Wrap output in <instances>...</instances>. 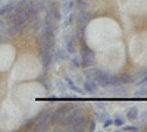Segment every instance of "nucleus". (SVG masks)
I'll return each mask as SVG.
<instances>
[{"mask_svg": "<svg viewBox=\"0 0 147 132\" xmlns=\"http://www.w3.org/2000/svg\"><path fill=\"white\" fill-rule=\"evenodd\" d=\"M124 123H125V117L122 116V115H118L116 113L113 116V125L118 126V128H122V126H124Z\"/></svg>", "mask_w": 147, "mask_h": 132, "instance_id": "21", "label": "nucleus"}, {"mask_svg": "<svg viewBox=\"0 0 147 132\" xmlns=\"http://www.w3.org/2000/svg\"><path fill=\"white\" fill-rule=\"evenodd\" d=\"M74 19H75V13H69V18H68V21L65 22V25H63V27H68V25H71V23L74 22Z\"/></svg>", "mask_w": 147, "mask_h": 132, "instance_id": "33", "label": "nucleus"}, {"mask_svg": "<svg viewBox=\"0 0 147 132\" xmlns=\"http://www.w3.org/2000/svg\"><path fill=\"white\" fill-rule=\"evenodd\" d=\"M107 117H109V115L106 112H96L94 113V119H96V121H99V122H105Z\"/></svg>", "mask_w": 147, "mask_h": 132, "instance_id": "24", "label": "nucleus"}, {"mask_svg": "<svg viewBox=\"0 0 147 132\" xmlns=\"http://www.w3.org/2000/svg\"><path fill=\"white\" fill-rule=\"evenodd\" d=\"M87 5H88V2H85V0H75V2H74V6H75L78 10L85 9V7H87Z\"/></svg>", "mask_w": 147, "mask_h": 132, "instance_id": "28", "label": "nucleus"}, {"mask_svg": "<svg viewBox=\"0 0 147 132\" xmlns=\"http://www.w3.org/2000/svg\"><path fill=\"white\" fill-rule=\"evenodd\" d=\"M32 5L35 6V9L38 10V12L46 10V2H44V0H35V2H34Z\"/></svg>", "mask_w": 147, "mask_h": 132, "instance_id": "26", "label": "nucleus"}, {"mask_svg": "<svg viewBox=\"0 0 147 132\" xmlns=\"http://www.w3.org/2000/svg\"><path fill=\"white\" fill-rule=\"evenodd\" d=\"M88 131H96V121H91V122H90Z\"/></svg>", "mask_w": 147, "mask_h": 132, "instance_id": "36", "label": "nucleus"}, {"mask_svg": "<svg viewBox=\"0 0 147 132\" xmlns=\"http://www.w3.org/2000/svg\"><path fill=\"white\" fill-rule=\"evenodd\" d=\"M119 78H121V82L124 84V85H127V84L134 81V76L131 74H122V75H119Z\"/></svg>", "mask_w": 147, "mask_h": 132, "instance_id": "23", "label": "nucleus"}, {"mask_svg": "<svg viewBox=\"0 0 147 132\" xmlns=\"http://www.w3.org/2000/svg\"><path fill=\"white\" fill-rule=\"evenodd\" d=\"M46 12L52 13V16H53L55 21H60V19H62V13H60L59 5H57V2H55V0H49L47 7H46Z\"/></svg>", "mask_w": 147, "mask_h": 132, "instance_id": "5", "label": "nucleus"}, {"mask_svg": "<svg viewBox=\"0 0 147 132\" xmlns=\"http://www.w3.org/2000/svg\"><path fill=\"white\" fill-rule=\"evenodd\" d=\"M24 9H25V12H27V16H28V21H30V22L38 18L40 12L35 9V6H34L32 3H27L25 6H24Z\"/></svg>", "mask_w": 147, "mask_h": 132, "instance_id": "11", "label": "nucleus"}, {"mask_svg": "<svg viewBox=\"0 0 147 132\" xmlns=\"http://www.w3.org/2000/svg\"><path fill=\"white\" fill-rule=\"evenodd\" d=\"M56 44V35L55 32H41L37 37V46H38V53L52 52Z\"/></svg>", "mask_w": 147, "mask_h": 132, "instance_id": "1", "label": "nucleus"}, {"mask_svg": "<svg viewBox=\"0 0 147 132\" xmlns=\"http://www.w3.org/2000/svg\"><path fill=\"white\" fill-rule=\"evenodd\" d=\"M65 50L68 52V54H75L77 53V46H75V41H74L72 35L71 34H65Z\"/></svg>", "mask_w": 147, "mask_h": 132, "instance_id": "7", "label": "nucleus"}, {"mask_svg": "<svg viewBox=\"0 0 147 132\" xmlns=\"http://www.w3.org/2000/svg\"><path fill=\"white\" fill-rule=\"evenodd\" d=\"M22 27H19L18 23H9L7 28H6V35L7 37H18V35H21L22 32Z\"/></svg>", "mask_w": 147, "mask_h": 132, "instance_id": "10", "label": "nucleus"}, {"mask_svg": "<svg viewBox=\"0 0 147 132\" xmlns=\"http://www.w3.org/2000/svg\"><path fill=\"white\" fill-rule=\"evenodd\" d=\"M112 94H118V95H124V94H127L128 92V88L122 84V85H116V87H113V90L110 91Z\"/></svg>", "mask_w": 147, "mask_h": 132, "instance_id": "20", "label": "nucleus"}, {"mask_svg": "<svg viewBox=\"0 0 147 132\" xmlns=\"http://www.w3.org/2000/svg\"><path fill=\"white\" fill-rule=\"evenodd\" d=\"M91 18H93V13L88 12V10H85V9H81V10H78L75 13L77 23H78V25H82V27L87 25V23L91 21Z\"/></svg>", "mask_w": 147, "mask_h": 132, "instance_id": "3", "label": "nucleus"}, {"mask_svg": "<svg viewBox=\"0 0 147 132\" xmlns=\"http://www.w3.org/2000/svg\"><path fill=\"white\" fill-rule=\"evenodd\" d=\"M38 117H40V115L37 116V117H31V119H28L25 123H22V126H21L19 129H21V131H30V129H34V125H35L37 121H38Z\"/></svg>", "mask_w": 147, "mask_h": 132, "instance_id": "14", "label": "nucleus"}, {"mask_svg": "<svg viewBox=\"0 0 147 132\" xmlns=\"http://www.w3.org/2000/svg\"><path fill=\"white\" fill-rule=\"evenodd\" d=\"M41 28H43V32H56L55 21H52V19H44Z\"/></svg>", "mask_w": 147, "mask_h": 132, "instance_id": "13", "label": "nucleus"}, {"mask_svg": "<svg viewBox=\"0 0 147 132\" xmlns=\"http://www.w3.org/2000/svg\"><path fill=\"white\" fill-rule=\"evenodd\" d=\"M13 7H15V3H13V2H7L6 5L0 6V18H2V16H5V15L7 13V12L13 10Z\"/></svg>", "mask_w": 147, "mask_h": 132, "instance_id": "17", "label": "nucleus"}, {"mask_svg": "<svg viewBox=\"0 0 147 132\" xmlns=\"http://www.w3.org/2000/svg\"><path fill=\"white\" fill-rule=\"evenodd\" d=\"M82 87H84V90L87 91L88 94H94V92H97V91H99V84H97L96 81H91V79L84 81Z\"/></svg>", "mask_w": 147, "mask_h": 132, "instance_id": "12", "label": "nucleus"}, {"mask_svg": "<svg viewBox=\"0 0 147 132\" xmlns=\"http://www.w3.org/2000/svg\"><path fill=\"white\" fill-rule=\"evenodd\" d=\"M134 97H137V98L147 97V87L146 85H141V88H138L136 92H134Z\"/></svg>", "mask_w": 147, "mask_h": 132, "instance_id": "22", "label": "nucleus"}, {"mask_svg": "<svg viewBox=\"0 0 147 132\" xmlns=\"http://www.w3.org/2000/svg\"><path fill=\"white\" fill-rule=\"evenodd\" d=\"M50 115H52L50 110H44L43 113H40L38 121H37L35 125H34V131H37V132L46 131V128L49 126V123H50Z\"/></svg>", "mask_w": 147, "mask_h": 132, "instance_id": "2", "label": "nucleus"}, {"mask_svg": "<svg viewBox=\"0 0 147 132\" xmlns=\"http://www.w3.org/2000/svg\"><path fill=\"white\" fill-rule=\"evenodd\" d=\"M110 78H112V74L109 70H103L100 72V75L97 76L96 82L99 84V87H110Z\"/></svg>", "mask_w": 147, "mask_h": 132, "instance_id": "6", "label": "nucleus"}, {"mask_svg": "<svg viewBox=\"0 0 147 132\" xmlns=\"http://www.w3.org/2000/svg\"><path fill=\"white\" fill-rule=\"evenodd\" d=\"M100 72H102V69L100 68H85V70H84V76H85V79H91V81H96L97 79V76L100 75Z\"/></svg>", "mask_w": 147, "mask_h": 132, "instance_id": "9", "label": "nucleus"}, {"mask_svg": "<svg viewBox=\"0 0 147 132\" xmlns=\"http://www.w3.org/2000/svg\"><path fill=\"white\" fill-rule=\"evenodd\" d=\"M65 82H66V87H68L71 91H74V92H78V94H82V88L77 87V85H75V82H74L71 78H66V79H65Z\"/></svg>", "mask_w": 147, "mask_h": 132, "instance_id": "18", "label": "nucleus"}, {"mask_svg": "<svg viewBox=\"0 0 147 132\" xmlns=\"http://www.w3.org/2000/svg\"><path fill=\"white\" fill-rule=\"evenodd\" d=\"M116 85H122L121 78L116 75H112V78H110V87H116Z\"/></svg>", "mask_w": 147, "mask_h": 132, "instance_id": "29", "label": "nucleus"}, {"mask_svg": "<svg viewBox=\"0 0 147 132\" xmlns=\"http://www.w3.org/2000/svg\"><path fill=\"white\" fill-rule=\"evenodd\" d=\"M125 117L128 119V121H137L138 119V109L137 107H131V109H128Z\"/></svg>", "mask_w": 147, "mask_h": 132, "instance_id": "16", "label": "nucleus"}, {"mask_svg": "<svg viewBox=\"0 0 147 132\" xmlns=\"http://www.w3.org/2000/svg\"><path fill=\"white\" fill-rule=\"evenodd\" d=\"M72 7H74V2H71V0H68V2H62V10H63V13H68Z\"/></svg>", "mask_w": 147, "mask_h": 132, "instance_id": "27", "label": "nucleus"}, {"mask_svg": "<svg viewBox=\"0 0 147 132\" xmlns=\"http://www.w3.org/2000/svg\"><path fill=\"white\" fill-rule=\"evenodd\" d=\"M122 129L124 131H129V132H137L138 131V126H136V125H128V126H122Z\"/></svg>", "mask_w": 147, "mask_h": 132, "instance_id": "31", "label": "nucleus"}, {"mask_svg": "<svg viewBox=\"0 0 147 132\" xmlns=\"http://www.w3.org/2000/svg\"><path fill=\"white\" fill-rule=\"evenodd\" d=\"M60 2H68V0H60Z\"/></svg>", "mask_w": 147, "mask_h": 132, "instance_id": "38", "label": "nucleus"}, {"mask_svg": "<svg viewBox=\"0 0 147 132\" xmlns=\"http://www.w3.org/2000/svg\"><path fill=\"white\" fill-rule=\"evenodd\" d=\"M66 113H68V112L65 110V107H63V106H62V107H59V109H56V110L52 112V115H50V123H52L53 126L60 125V122L63 121V117H65Z\"/></svg>", "mask_w": 147, "mask_h": 132, "instance_id": "4", "label": "nucleus"}, {"mask_svg": "<svg viewBox=\"0 0 147 132\" xmlns=\"http://www.w3.org/2000/svg\"><path fill=\"white\" fill-rule=\"evenodd\" d=\"M55 60L56 62H62V60H68V52L65 49H57L56 54H55Z\"/></svg>", "mask_w": 147, "mask_h": 132, "instance_id": "15", "label": "nucleus"}, {"mask_svg": "<svg viewBox=\"0 0 147 132\" xmlns=\"http://www.w3.org/2000/svg\"><path fill=\"white\" fill-rule=\"evenodd\" d=\"M43 85H44V88H47V90H52V87H53V85H52V82H50V79H49V78L43 81Z\"/></svg>", "mask_w": 147, "mask_h": 132, "instance_id": "35", "label": "nucleus"}, {"mask_svg": "<svg viewBox=\"0 0 147 132\" xmlns=\"http://www.w3.org/2000/svg\"><path fill=\"white\" fill-rule=\"evenodd\" d=\"M3 5V0H0V6H2Z\"/></svg>", "mask_w": 147, "mask_h": 132, "instance_id": "37", "label": "nucleus"}, {"mask_svg": "<svg viewBox=\"0 0 147 132\" xmlns=\"http://www.w3.org/2000/svg\"><path fill=\"white\" fill-rule=\"evenodd\" d=\"M56 87L59 88V91H60V92H65V91H66V88H68V87L65 85V82H63V81H57Z\"/></svg>", "mask_w": 147, "mask_h": 132, "instance_id": "30", "label": "nucleus"}, {"mask_svg": "<svg viewBox=\"0 0 147 132\" xmlns=\"http://www.w3.org/2000/svg\"><path fill=\"white\" fill-rule=\"evenodd\" d=\"M113 125V119H110V117H107L106 121L103 122V128L106 129V128H109V126H112Z\"/></svg>", "mask_w": 147, "mask_h": 132, "instance_id": "32", "label": "nucleus"}, {"mask_svg": "<svg viewBox=\"0 0 147 132\" xmlns=\"http://www.w3.org/2000/svg\"><path fill=\"white\" fill-rule=\"evenodd\" d=\"M138 119H140L141 122H147V110H146V112L138 113Z\"/></svg>", "mask_w": 147, "mask_h": 132, "instance_id": "34", "label": "nucleus"}, {"mask_svg": "<svg viewBox=\"0 0 147 132\" xmlns=\"http://www.w3.org/2000/svg\"><path fill=\"white\" fill-rule=\"evenodd\" d=\"M41 56V65H43V69H49L52 65V62L55 60V54L53 52H44V53H40Z\"/></svg>", "mask_w": 147, "mask_h": 132, "instance_id": "8", "label": "nucleus"}, {"mask_svg": "<svg viewBox=\"0 0 147 132\" xmlns=\"http://www.w3.org/2000/svg\"><path fill=\"white\" fill-rule=\"evenodd\" d=\"M41 25H43V22H41L40 18H37V19L31 21V29H32V31H38V29L41 28Z\"/></svg>", "mask_w": 147, "mask_h": 132, "instance_id": "25", "label": "nucleus"}, {"mask_svg": "<svg viewBox=\"0 0 147 132\" xmlns=\"http://www.w3.org/2000/svg\"><path fill=\"white\" fill-rule=\"evenodd\" d=\"M69 66H71L72 69H80V68H81V57L72 56L71 60H69Z\"/></svg>", "mask_w": 147, "mask_h": 132, "instance_id": "19", "label": "nucleus"}]
</instances>
